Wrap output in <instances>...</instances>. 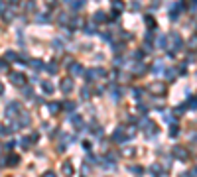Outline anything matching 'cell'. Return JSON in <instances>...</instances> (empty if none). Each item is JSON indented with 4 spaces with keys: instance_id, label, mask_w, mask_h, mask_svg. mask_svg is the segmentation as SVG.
<instances>
[{
    "instance_id": "obj_1",
    "label": "cell",
    "mask_w": 197,
    "mask_h": 177,
    "mask_svg": "<svg viewBox=\"0 0 197 177\" xmlns=\"http://www.w3.org/2000/svg\"><path fill=\"white\" fill-rule=\"evenodd\" d=\"M173 157H177L179 161H187V157H189V151L185 150L183 146H173Z\"/></svg>"
},
{
    "instance_id": "obj_2",
    "label": "cell",
    "mask_w": 197,
    "mask_h": 177,
    "mask_svg": "<svg viewBox=\"0 0 197 177\" xmlns=\"http://www.w3.org/2000/svg\"><path fill=\"white\" fill-rule=\"evenodd\" d=\"M10 81H12V85H16V87H24L26 77H24L22 73H12V75H10Z\"/></svg>"
},
{
    "instance_id": "obj_3",
    "label": "cell",
    "mask_w": 197,
    "mask_h": 177,
    "mask_svg": "<svg viewBox=\"0 0 197 177\" xmlns=\"http://www.w3.org/2000/svg\"><path fill=\"white\" fill-rule=\"evenodd\" d=\"M59 87H61V91L65 92V95H69V92L73 91V81H71V79H63Z\"/></svg>"
},
{
    "instance_id": "obj_4",
    "label": "cell",
    "mask_w": 197,
    "mask_h": 177,
    "mask_svg": "<svg viewBox=\"0 0 197 177\" xmlns=\"http://www.w3.org/2000/svg\"><path fill=\"white\" fill-rule=\"evenodd\" d=\"M14 110H20V104H16V102H10V104H8V112H6V116L12 118L14 114L18 116V112H14Z\"/></svg>"
},
{
    "instance_id": "obj_5",
    "label": "cell",
    "mask_w": 197,
    "mask_h": 177,
    "mask_svg": "<svg viewBox=\"0 0 197 177\" xmlns=\"http://www.w3.org/2000/svg\"><path fill=\"white\" fill-rule=\"evenodd\" d=\"M170 41H171V45H176L177 49L181 47V38H179V33H171V36H170Z\"/></svg>"
},
{
    "instance_id": "obj_6",
    "label": "cell",
    "mask_w": 197,
    "mask_h": 177,
    "mask_svg": "<svg viewBox=\"0 0 197 177\" xmlns=\"http://www.w3.org/2000/svg\"><path fill=\"white\" fill-rule=\"evenodd\" d=\"M61 171H63L65 175H71V173H73V165L69 163V161H65V163L61 165Z\"/></svg>"
},
{
    "instance_id": "obj_7",
    "label": "cell",
    "mask_w": 197,
    "mask_h": 177,
    "mask_svg": "<svg viewBox=\"0 0 197 177\" xmlns=\"http://www.w3.org/2000/svg\"><path fill=\"white\" fill-rule=\"evenodd\" d=\"M69 69H71V75H81V73H83V67L79 65V63H73Z\"/></svg>"
},
{
    "instance_id": "obj_8",
    "label": "cell",
    "mask_w": 197,
    "mask_h": 177,
    "mask_svg": "<svg viewBox=\"0 0 197 177\" xmlns=\"http://www.w3.org/2000/svg\"><path fill=\"white\" fill-rule=\"evenodd\" d=\"M142 130H144V132H148V134H150V132L154 130V124H152L150 120H144V122H142Z\"/></svg>"
},
{
    "instance_id": "obj_9",
    "label": "cell",
    "mask_w": 197,
    "mask_h": 177,
    "mask_svg": "<svg viewBox=\"0 0 197 177\" xmlns=\"http://www.w3.org/2000/svg\"><path fill=\"white\" fill-rule=\"evenodd\" d=\"M41 87H44V91H46L47 95H51V92H53V85L49 83V81H44V83H41Z\"/></svg>"
},
{
    "instance_id": "obj_10",
    "label": "cell",
    "mask_w": 197,
    "mask_h": 177,
    "mask_svg": "<svg viewBox=\"0 0 197 177\" xmlns=\"http://www.w3.org/2000/svg\"><path fill=\"white\" fill-rule=\"evenodd\" d=\"M150 91H152V92H164V91H166V87H164V85H158V83H154V85L150 87Z\"/></svg>"
},
{
    "instance_id": "obj_11",
    "label": "cell",
    "mask_w": 197,
    "mask_h": 177,
    "mask_svg": "<svg viewBox=\"0 0 197 177\" xmlns=\"http://www.w3.org/2000/svg\"><path fill=\"white\" fill-rule=\"evenodd\" d=\"M105 16H106L105 12H97L95 16H93V22H105V20H106Z\"/></svg>"
},
{
    "instance_id": "obj_12",
    "label": "cell",
    "mask_w": 197,
    "mask_h": 177,
    "mask_svg": "<svg viewBox=\"0 0 197 177\" xmlns=\"http://www.w3.org/2000/svg\"><path fill=\"white\" fill-rule=\"evenodd\" d=\"M134 73H136V75H142V73H146L144 63H136V67H134Z\"/></svg>"
},
{
    "instance_id": "obj_13",
    "label": "cell",
    "mask_w": 197,
    "mask_h": 177,
    "mask_svg": "<svg viewBox=\"0 0 197 177\" xmlns=\"http://www.w3.org/2000/svg\"><path fill=\"white\" fill-rule=\"evenodd\" d=\"M18 161H20V157H18V156H14V154L8 157V165H18Z\"/></svg>"
},
{
    "instance_id": "obj_14",
    "label": "cell",
    "mask_w": 197,
    "mask_h": 177,
    "mask_svg": "<svg viewBox=\"0 0 197 177\" xmlns=\"http://www.w3.org/2000/svg\"><path fill=\"white\" fill-rule=\"evenodd\" d=\"M30 67H34L36 71H39V69H41V61H38V59H34V61H30Z\"/></svg>"
},
{
    "instance_id": "obj_15",
    "label": "cell",
    "mask_w": 197,
    "mask_h": 177,
    "mask_svg": "<svg viewBox=\"0 0 197 177\" xmlns=\"http://www.w3.org/2000/svg\"><path fill=\"white\" fill-rule=\"evenodd\" d=\"M85 6V0H75L73 2V10H79V8H83Z\"/></svg>"
},
{
    "instance_id": "obj_16",
    "label": "cell",
    "mask_w": 197,
    "mask_h": 177,
    "mask_svg": "<svg viewBox=\"0 0 197 177\" xmlns=\"http://www.w3.org/2000/svg\"><path fill=\"white\" fill-rule=\"evenodd\" d=\"M22 91H24V95H26V98H32V97H34V91H32V89H30V87H24Z\"/></svg>"
},
{
    "instance_id": "obj_17",
    "label": "cell",
    "mask_w": 197,
    "mask_h": 177,
    "mask_svg": "<svg viewBox=\"0 0 197 177\" xmlns=\"http://www.w3.org/2000/svg\"><path fill=\"white\" fill-rule=\"evenodd\" d=\"M49 110H51V114H57L59 104H57V102H49Z\"/></svg>"
},
{
    "instance_id": "obj_18",
    "label": "cell",
    "mask_w": 197,
    "mask_h": 177,
    "mask_svg": "<svg viewBox=\"0 0 197 177\" xmlns=\"http://www.w3.org/2000/svg\"><path fill=\"white\" fill-rule=\"evenodd\" d=\"M30 142H32V138H24V140H22V148H24V150H30Z\"/></svg>"
},
{
    "instance_id": "obj_19",
    "label": "cell",
    "mask_w": 197,
    "mask_h": 177,
    "mask_svg": "<svg viewBox=\"0 0 197 177\" xmlns=\"http://www.w3.org/2000/svg\"><path fill=\"white\" fill-rule=\"evenodd\" d=\"M46 69H47L49 73H51V75H55V73H57V67H55V63H49V65H47Z\"/></svg>"
},
{
    "instance_id": "obj_20",
    "label": "cell",
    "mask_w": 197,
    "mask_h": 177,
    "mask_svg": "<svg viewBox=\"0 0 197 177\" xmlns=\"http://www.w3.org/2000/svg\"><path fill=\"white\" fill-rule=\"evenodd\" d=\"M154 24H156V22H154V18H152V16H146V26H148V28H154Z\"/></svg>"
},
{
    "instance_id": "obj_21",
    "label": "cell",
    "mask_w": 197,
    "mask_h": 177,
    "mask_svg": "<svg viewBox=\"0 0 197 177\" xmlns=\"http://www.w3.org/2000/svg\"><path fill=\"white\" fill-rule=\"evenodd\" d=\"M63 108H65V110H69V112H73V110H75V104H73V102H65V104H63Z\"/></svg>"
},
{
    "instance_id": "obj_22",
    "label": "cell",
    "mask_w": 197,
    "mask_h": 177,
    "mask_svg": "<svg viewBox=\"0 0 197 177\" xmlns=\"http://www.w3.org/2000/svg\"><path fill=\"white\" fill-rule=\"evenodd\" d=\"M162 69H164V67H162V63H156V65L152 67V71H154V73H162Z\"/></svg>"
},
{
    "instance_id": "obj_23",
    "label": "cell",
    "mask_w": 197,
    "mask_h": 177,
    "mask_svg": "<svg viewBox=\"0 0 197 177\" xmlns=\"http://www.w3.org/2000/svg\"><path fill=\"white\" fill-rule=\"evenodd\" d=\"M91 132H93V134H97V136H101V134H103L101 126H93V128H91Z\"/></svg>"
},
{
    "instance_id": "obj_24",
    "label": "cell",
    "mask_w": 197,
    "mask_h": 177,
    "mask_svg": "<svg viewBox=\"0 0 197 177\" xmlns=\"http://www.w3.org/2000/svg\"><path fill=\"white\" fill-rule=\"evenodd\" d=\"M150 171H152V173H160V171H162V167H160L158 163H154V165L150 167Z\"/></svg>"
},
{
    "instance_id": "obj_25",
    "label": "cell",
    "mask_w": 197,
    "mask_h": 177,
    "mask_svg": "<svg viewBox=\"0 0 197 177\" xmlns=\"http://www.w3.org/2000/svg\"><path fill=\"white\" fill-rule=\"evenodd\" d=\"M38 22H41V24H44V22H49V14H47V16L46 14H41V16L38 18Z\"/></svg>"
},
{
    "instance_id": "obj_26",
    "label": "cell",
    "mask_w": 197,
    "mask_h": 177,
    "mask_svg": "<svg viewBox=\"0 0 197 177\" xmlns=\"http://www.w3.org/2000/svg\"><path fill=\"white\" fill-rule=\"evenodd\" d=\"M158 45H160V47H166V38H164V36H160V38H158Z\"/></svg>"
},
{
    "instance_id": "obj_27",
    "label": "cell",
    "mask_w": 197,
    "mask_h": 177,
    "mask_svg": "<svg viewBox=\"0 0 197 177\" xmlns=\"http://www.w3.org/2000/svg\"><path fill=\"white\" fill-rule=\"evenodd\" d=\"M12 18H14L12 12H4V20H6V22H12Z\"/></svg>"
},
{
    "instance_id": "obj_28",
    "label": "cell",
    "mask_w": 197,
    "mask_h": 177,
    "mask_svg": "<svg viewBox=\"0 0 197 177\" xmlns=\"http://www.w3.org/2000/svg\"><path fill=\"white\" fill-rule=\"evenodd\" d=\"M85 32L89 33V36H93V33H97V28H93V26H89V28H87V30H85Z\"/></svg>"
},
{
    "instance_id": "obj_29",
    "label": "cell",
    "mask_w": 197,
    "mask_h": 177,
    "mask_svg": "<svg viewBox=\"0 0 197 177\" xmlns=\"http://www.w3.org/2000/svg\"><path fill=\"white\" fill-rule=\"evenodd\" d=\"M177 132H179L177 130V126H171L170 128V136H177Z\"/></svg>"
},
{
    "instance_id": "obj_30",
    "label": "cell",
    "mask_w": 197,
    "mask_h": 177,
    "mask_svg": "<svg viewBox=\"0 0 197 177\" xmlns=\"http://www.w3.org/2000/svg\"><path fill=\"white\" fill-rule=\"evenodd\" d=\"M112 6H114V10H122V4H120V0H114V4H112Z\"/></svg>"
},
{
    "instance_id": "obj_31",
    "label": "cell",
    "mask_w": 197,
    "mask_h": 177,
    "mask_svg": "<svg viewBox=\"0 0 197 177\" xmlns=\"http://www.w3.org/2000/svg\"><path fill=\"white\" fill-rule=\"evenodd\" d=\"M4 57H6V59H16V53H14V51H6Z\"/></svg>"
},
{
    "instance_id": "obj_32",
    "label": "cell",
    "mask_w": 197,
    "mask_h": 177,
    "mask_svg": "<svg viewBox=\"0 0 197 177\" xmlns=\"http://www.w3.org/2000/svg\"><path fill=\"white\" fill-rule=\"evenodd\" d=\"M81 95H83V98H89V89H81Z\"/></svg>"
},
{
    "instance_id": "obj_33",
    "label": "cell",
    "mask_w": 197,
    "mask_h": 177,
    "mask_svg": "<svg viewBox=\"0 0 197 177\" xmlns=\"http://www.w3.org/2000/svg\"><path fill=\"white\" fill-rule=\"evenodd\" d=\"M187 104H189V106H191V108H197V97H195V98H193V100H191V102H187Z\"/></svg>"
},
{
    "instance_id": "obj_34",
    "label": "cell",
    "mask_w": 197,
    "mask_h": 177,
    "mask_svg": "<svg viewBox=\"0 0 197 177\" xmlns=\"http://www.w3.org/2000/svg\"><path fill=\"white\" fill-rule=\"evenodd\" d=\"M8 65H6V61H0V71H6Z\"/></svg>"
},
{
    "instance_id": "obj_35",
    "label": "cell",
    "mask_w": 197,
    "mask_h": 177,
    "mask_svg": "<svg viewBox=\"0 0 197 177\" xmlns=\"http://www.w3.org/2000/svg\"><path fill=\"white\" fill-rule=\"evenodd\" d=\"M134 57H136V59H142V57H144V53H142V51H136V53H134Z\"/></svg>"
},
{
    "instance_id": "obj_36",
    "label": "cell",
    "mask_w": 197,
    "mask_h": 177,
    "mask_svg": "<svg viewBox=\"0 0 197 177\" xmlns=\"http://www.w3.org/2000/svg\"><path fill=\"white\" fill-rule=\"evenodd\" d=\"M168 77H176V69H170V71H168Z\"/></svg>"
},
{
    "instance_id": "obj_37",
    "label": "cell",
    "mask_w": 197,
    "mask_h": 177,
    "mask_svg": "<svg viewBox=\"0 0 197 177\" xmlns=\"http://www.w3.org/2000/svg\"><path fill=\"white\" fill-rule=\"evenodd\" d=\"M132 171H134V173H142L144 169H142V167H132Z\"/></svg>"
},
{
    "instance_id": "obj_38",
    "label": "cell",
    "mask_w": 197,
    "mask_h": 177,
    "mask_svg": "<svg viewBox=\"0 0 197 177\" xmlns=\"http://www.w3.org/2000/svg\"><path fill=\"white\" fill-rule=\"evenodd\" d=\"M47 4H49V6H55V4H57V0H47Z\"/></svg>"
},
{
    "instance_id": "obj_39",
    "label": "cell",
    "mask_w": 197,
    "mask_h": 177,
    "mask_svg": "<svg viewBox=\"0 0 197 177\" xmlns=\"http://www.w3.org/2000/svg\"><path fill=\"white\" fill-rule=\"evenodd\" d=\"M2 92H4V85H2V83H0V95H2Z\"/></svg>"
},
{
    "instance_id": "obj_40",
    "label": "cell",
    "mask_w": 197,
    "mask_h": 177,
    "mask_svg": "<svg viewBox=\"0 0 197 177\" xmlns=\"http://www.w3.org/2000/svg\"><path fill=\"white\" fill-rule=\"evenodd\" d=\"M10 2H12V4H18V0H10Z\"/></svg>"
},
{
    "instance_id": "obj_41",
    "label": "cell",
    "mask_w": 197,
    "mask_h": 177,
    "mask_svg": "<svg viewBox=\"0 0 197 177\" xmlns=\"http://www.w3.org/2000/svg\"><path fill=\"white\" fill-rule=\"evenodd\" d=\"M193 175H197V169H193Z\"/></svg>"
},
{
    "instance_id": "obj_42",
    "label": "cell",
    "mask_w": 197,
    "mask_h": 177,
    "mask_svg": "<svg viewBox=\"0 0 197 177\" xmlns=\"http://www.w3.org/2000/svg\"><path fill=\"white\" fill-rule=\"evenodd\" d=\"M193 4H195V6H197V0H195V2H193Z\"/></svg>"
}]
</instances>
